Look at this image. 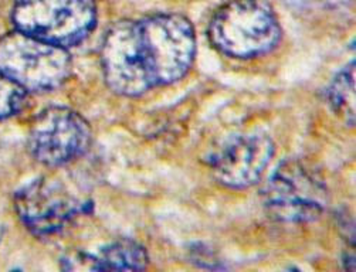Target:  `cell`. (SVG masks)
I'll list each match as a JSON object with an SVG mask.
<instances>
[{
  "instance_id": "13",
  "label": "cell",
  "mask_w": 356,
  "mask_h": 272,
  "mask_svg": "<svg viewBox=\"0 0 356 272\" xmlns=\"http://www.w3.org/2000/svg\"><path fill=\"white\" fill-rule=\"evenodd\" d=\"M0 238H2V228H0Z\"/></svg>"
},
{
  "instance_id": "3",
  "label": "cell",
  "mask_w": 356,
  "mask_h": 272,
  "mask_svg": "<svg viewBox=\"0 0 356 272\" xmlns=\"http://www.w3.org/2000/svg\"><path fill=\"white\" fill-rule=\"evenodd\" d=\"M267 213L282 223H311L324 214L330 192L323 175L300 159L281 162L261 190Z\"/></svg>"
},
{
  "instance_id": "2",
  "label": "cell",
  "mask_w": 356,
  "mask_h": 272,
  "mask_svg": "<svg viewBox=\"0 0 356 272\" xmlns=\"http://www.w3.org/2000/svg\"><path fill=\"white\" fill-rule=\"evenodd\" d=\"M209 39L226 56L253 58L277 47L281 27L267 0H230L213 15Z\"/></svg>"
},
{
  "instance_id": "5",
  "label": "cell",
  "mask_w": 356,
  "mask_h": 272,
  "mask_svg": "<svg viewBox=\"0 0 356 272\" xmlns=\"http://www.w3.org/2000/svg\"><path fill=\"white\" fill-rule=\"evenodd\" d=\"M0 70L30 92H49L68 78L71 58L63 47L15 31L0 39Z\"/></svg>"
},
{
  "instance_id": "6",
  "label": "cell",
  "mask_w": 356,
  "mask_h": 272,
  "mask_svg": "<svg viewBox=\"0 0 356 272\" xmlns=\"http://www.w3.org/2000/svg\"><path fill=\"white\" fill-rule=\"evenodd\" d=\"M87 201L57 179L39 178L23 186L15 196L19 219L26 228L40 238L61 232L81 213L88 212Z\"/></svg>"
},
{
  "instance_id": "11",
  "label": "cell",
  "mask_w": 356,
  "mask_h": 272,
  "mask_svg": "<svg viewBox=\"0 0 356 272\" xmlns=\"http://www.w3.org/2000/svg\"><path fill=\"white\" fill-rule=\"evenodd\" d=\"M27 90L12 76L0 70V119H8L26 104Z\"/></svg>"
},
{
  "instance_id": "9",
  "label": "cell",
  "mask_w": 356,
  "mask_h": 272,
  "mask_svg": "<svg viewBox=\"0 0 356 272\" xmlns=\"http://www.w3.org/2000/svg\"><path fill=\"white\" fill-rule=\"evenodd\" d=\"M98 271H140L149 262L147 250L140 244L127 240H117L105 246L95 254Z\"/></svg>"
},
{
  "instance_id": "10",
  "label": "cell",
  "mask_w": 356,
  "mask_h": 272,
  "mask_svg": "<svg viewBox=\"0 0 356 272\" xmlns=\"http://www.w3.org/2000/svg\"><path fill=\"white\" fill-rule=\"evenodd\" d=\"M332 112L348 126H355V60L335 76L327 91Z\"/></svg>"
},
{
  "instance_id": "7",
  "label": "cell",
  "mask_w": 356,
  "mask_h": 272,
  "mask_svg": "<svg viewBox=\"0 0 356 272\" xmlns=\"http://www.w3.org/2000/svg\"><path fill=\"white\" fill-rule=\"evenodd\" d=\"M91 144V128L76 111L50 107L34 119L29 133L31 156L49 167L65 166L81 158Z\"/></svg>"
},
{
  "instance_id": "1",
  "label": "cell",
  "mask_w": 356,
  "mask_h": 272,
  "mask_svg": "<svg viewBox=\"0 0 356 272\" xmlns=\"http://www.w3.org/2000/svg\"><path fill=\"white\" fill-rule=\"evenodd\" d=\"M195 54L192 23L181 15H155L114 24L104 39L101 61L114 92L139 96L182 80Z\"/></svg>"
},
{
  "instance_id": "12",
  "label": "cell",
  "mask_w": 356,
  "mask_h": 272,
  "mask_svg": "<svg viewBox=\"0 0 356 272\" xmlns=\"http://www.w3.org/2000/svg\"><path fill=\"white\" fill-rule=\"evenodd\" d=\"M61 268L64 271H98L95 255L86 251H71L61 258Z\"/></svg>"
},
{
  "instance_id": "8",
  "label": "cell",
  "mask_w": 356,
  "mask_h": 272,
  "mask_svg": "<svg viewBox=\"0 0 356 272\" xmlns=\"http://www.w3.org/2000/svg\"><path fill=\"white\" fill-rule=\"evenodd\" d=\"M275 148L263 133L233 135L209 156L215 179L230 189H247L256 185L270 164Z\"/></svg>"
},
{
  "instance_id": "4",
  "label": "cell",
  "mask_w": 356,
  "mask_h": 272,
  "mask_svg": "<svg viewBox=\"0 0 356 272\" xmlns=\"http://www.w3.org/2000/svg\"><path fill=\"white\" fill-rule=\"evenodd\" d=\"M16 31L63 49L83 43L97 24L94 0H16Z\"/></svg>"
}]
</instances>
